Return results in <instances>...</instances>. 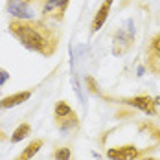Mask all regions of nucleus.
I'll return each instance as SVG.
<instances>
[{"mask_svg":"<svg viewBox=\"0 0 160 160\" xmlns=\"http://www.w3.org/2000/svg\"><path fill=\"white\" fill-rule=\"evenodd\" d=\"M30 96H32V90H24V92H18V94L4 98V99H0V109H11L15 105H20L26 99H30Z\"/></svg>","mask_w":160,"mask_h":160,"instance_id":"obj_6","label":"nucleus"},{"mask_svg":"<svg viewBox=\"0 0 160 160\" xmlns=\"http://www.w3.org/2000/svg\"><path fill=\"white\" fill-rule=\"evenodd\" d=\"M30 132H32V127H30V123H20V125L15 129V132L11 134V142L15 144V142H20V140H24V138H26Z\"/></svg>","mask_w":160,"mask_h":160,"instance_id":"obj_10","label":"nucleus"},{"mask_svg":"<svg viewBox=\"0 0 160 160\" xmlns=\"http://www.w3.org/2000/svg\"><path fill=\"white\" fill-rule=\"evenodd\" d=\"M66 4H68V0H48V2L44 4V8H42V13L48 15L50 11H53V9H57V13H63V9L66 8Z\"/></svg>","mask_w":160,"mask_h":160,"instance_id":"obj_9","label":"nucleus"},{"mask_svg":"<svg viewBox=\"0 0 160 160\" xmlns=\"http://www.w3.org/2000/svg\"><path fill=\"white\" fill-rule=\"evenodd\" d=\"M55 116H57V120H64V118H72V116H76L72 109L64 103V101H59L57 105H55Z\"/></svg>","mask_w":160,"mask_h":160,"instance_id":"obj_11","label":"nucleus"},{"mask_svg":"<svg viewBox=\"0 0 160 160\" xmlns=\"http://www.w3.org/2000/svg\"><path fill=\"white\" fill-rule=\"evenodd\" d=\"M149 160H155V158H149Z\"/></svg>","mask_w":160,"mask_h":160,"instance_id":"obj_14","label":"nucleus"},{"mask_svg":"<svg viewBox=\"0 0 160 160\" xmlns=\"http://www.w3.org/2000/svg\"><path fill=\"white\" fill-rule=\"evenodd\" d=\"M127 103L134 109L147 112V114H155V99H151L149 96H136L132 99H129Z\"/></svg>","mask_w":160,"mask_h":160,"instance_id":"obj_5","label":"nucleus"},{"mask_svg":"<svg viewBox=\"0 0 160 160\" xmlns=\"http://www.w3.org/2000/svg\"><path fill=\"white\" fill-rule=\"evenodd\" d=\"M8 11H9V15L15 17L17 20H33L32 8L22 0H9L8 2Z\"/></svg>","mask_w":160,"mask_h":160,"instance_id":"obj_2","label":"nucleus"},{"mask_svg":"<svg viewBox=\"0 0 160 160\" xmlns=\"http://www.w3.org/2000/svg\"><path fill=\"white\" fill-rule=\"evenodd\" d=\"M6 81H8V74H6V72H2V70H0V85H4V83H6Z\"/></svg>","mask_w":160,"mask_h":160,"instance_id":"obj_13","label":"nucleus"},{"mask_svg":"<svg viewBox=\"0 0 160 160\" xmlns=\"http://www.w3.org/2000/svg\"><path fill=\"white\" fill-rule=\"evenodd\" d=\"M149 68L153 72H160V33L153 37L149 46Z\"/></svg>","mask_w":160,"mask_h":160,"instance_id":"obj_4","label":"nucleus"},{"mask_svg":"<svg viewBox=\"0 0 160 160\" xmlns=\"http://www.w3.org/2000/svg\"><path fill=\"white\" fill-rule=\"evenodd\" d=\"M55 158L57 160H68L70 158V149L68 147H61L55 151Z\"/></svg>","mask_w":160,"mask_h":160,"instance_id":"obj_12","label":"nucleus"},{"mask_svg":"<svg viewBox=\"0 0 160 160\" xmlns=\"http://www.w3.org/2000/svg\"><path fill=\"white\" fill-rule=\"evenodd\" d=\"M111 6H112V0H105V2L101 4L99 11L96 13L94 20H92V32H98V30L105 24V20H107V17H109V11H111Z\"/></svg>","mask_w":160,"mask_h":160,"instance_id":"obj_7","label":"nucleus"},{"mask_svg":"<svg viewBox=\"0 0 160 160\" xmlns=\"http://www.w3.org/2000/svg\"><path fill=\"white\" fill-rule=\"evenodd\" d=\"M9 32L20 41V44L28 50L50 55L55 50V35L46 30L42 24L33 20H15L9 24Z\"/></svg>","mask_w":160,"mask_h":160,"instance_id":"obj_1","label":"nucleus"},{"mask_svg":"<svg viewBox=\"0 0 160 160\" xmlns=\"http://www.w3.org/2000/svg\"><path fill=\"white\" fill-rule=\"evenodd\" d=\"M107 157L111 160H134L138 157V149L134 145H122V147H112L107 151Z\"/></svg>","mask_w":160,"mask_h":160,"instance_id":"obj_3","label":"nucleus"},{"mask_svg":"<svg viewBox=\"0 0 160 160\" xmlns=\"http://www.w3.org/2000/svg\"><path fill=\"white\" fill-rule=\"evenodd\" d=\"M41 147H42V140H41V138H39V140H33L32 144H30L24 151H22V153H20V155H18V158H17V160H30L32 157H35V153H37Z\"/></svg>","mask_w":160,"mask_h":160,"instance_id":"obj_8","label":"nucleus"}]
</instances>
